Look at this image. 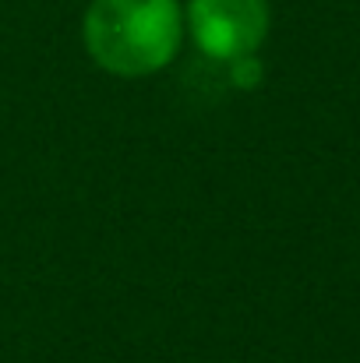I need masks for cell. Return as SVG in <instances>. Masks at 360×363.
Returning <instances> with one entry per match:
<instances>
[{"instance_id":"1","label":"cell","mask_w":360,"mask_h":363,"mask_svg":"<svg viewBox=\"0 0 360 363\" xmlns=\"http://www.w3.org/2000/svg\"><path fill=\"white\" fill-rule=\"evenodd\" d=\"M82 32L103 71L117 78H145L177 57L184 14L177 0H92Z\"/></svg>"},{"instance_id":"2","label":"cell","mask_w":360,"mask_h":363,"mask_svg":"<svg viewBox=\"0 0 360 363\" xmlns=\"http://www.w3.org/2000/svg\"><path fill=\"white\" fill-rule=\"evenodd\" d=\"M187 25L195 46L216 60L230 64L251 57L268 35V0H191Z\"/></svg>"},{"instance_id":"3","label":"cell","mask_w":360,"mask_h":363,"mask_svg":"<svg viewBox=\"0 0 360 363\" xmlns=\"http://www.w3.org/2000/svg\"><path fill=\"white\" fill-rule=\"evenodd\" d=\"M227 78H230V85H237V89H254L258 82H261V60L251 53V57H237V60H230L227 64Z\"/></svg>"}]
</instances>
